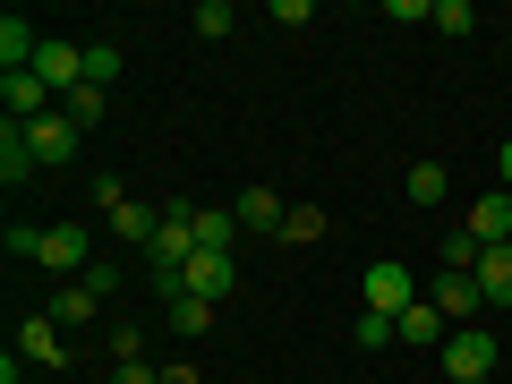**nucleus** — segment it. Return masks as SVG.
Segmentation results:
<instances>
[{
  "label": "nucleus",
  "instance_id": "1",
  "mask_svg": "<svg viewBox=\"0 0 512 384\" xmlns=\"http://www.w3.org/2000/svg\"><path fill=\"white\" fill-rule=\"evenodd\" d=\"M359 308L367 316H402V308H419V274H410L402 256H376L359 274Z\"/></svg>",
  "mask_w": 512,
  "mask_h": 384
},
{
  "label": "nucleus",
  "instance_id": "2",
  "mask_svg": "<svg viewBox=\"0 0 512 384\" xmlns=\"http://www.w3.org/2000/svg\"><path fill=\"white\" fill-rule=\"evenodd\" d=\"M487 367H495V333L487 325H461L453 342L436 350V376L444 384H487Z\"/></svg>",
  "mask_w": 512,
  "mask_h": 384
},
{
  "label": "nucleus",
  "instance_id": "3",
  "mask_svg": "<svg viewBox=\"0 0 512 384\" xmlns=\"http://www.w3.org/2000/svg\"><path fill=\"white\" fill-rule=\"evenodd\" d=\"M154 299H163V325L180 333V342H197V333L214 325V299H197V291H188L180 274H171V282H154Z\"/></svg>",
  "mask_w": 512,
  "mask_h": 384
},
{
  "label": "nucleus",
  "instance_id": "4",
  "mask_svg": "<svg viewBox=\"0 0 512 384\" xmlns=\"http://www.w3.org/2000/svg\"><path fill=\"white\" fill-rule=\"evenodd\" d=\"M26 146H35V163H77L86 128H77L69 111H43V120H26Z\"/></svg>",
  "mask_w": 512,
  "mask_h": 384
},
{
  "label": "nucleus",
  "instance_id": "5",
  "mask_svg": "<svg viewBox=\"0 0 512 384\" xmlns=\"http://www.w3.org/2000/svg\"><path fill=\"white\" fill-rule=\"evenodd\" d=\"M180 282H188V291H197V299H231L239 265H231V248H197V256H188V265H180Z\"/></svg>",
  "mask_w": 512,
  "mask_h": 384
},
{
  "label": "nucleus",
  "instance_id": "6",
  "mask_svg": "<svg viewBox=\"0 0 512 384\" xmlns=\"http://www.w3.org/2000/svg\"><path fill=\"white\" fill-rule=\"evenodd\" d=\"M427 299H436V308H444V325H478V308H487V299H478V274H436V282H427Z\"/></svg>",
  "mask_w": 512,
  "mask_h": 384
},
{
  "label": "nucleus",
  "instance_id": "7",
  "mask_svg": "<svg viewBox=\"0 0 512 384\" xmlns=\"http://www.w3.org/2000/svg\"><path fill=\"white\" fill-rule=\"evenodd\" d=\"M461 231H470L478 248H504V239H512V188H487V197L470 205V222H461Z\"/></svg>",
  "mask_w": 512,
  "mask_h": 384
},
{
  "label": "nucleus",
  "instance_id": "8",
  "mask_svg": "<svg viewBox=\"0 0 512 384\" xmlns=\"http://www.w3.org/2000/svg\"><path fill=\"white\" fill-rule=\"evenodd\" d=\"M393 333H402L410 350H444V342H453V325H444V308H436L427 291H419V308H402V316H393Z\"/></svg>",
  "mask_w": 512,
  "mask_h": 384
},
{
  "label": "nucleus",
  "instance_id": "9",
  "mask_svg": "<svg viewBox=\"0 0 512 384\" xmlns=\"http://www.w3.org/2000/svg\"><path fill=\"white\" fill-rule=\"evenodd\" d=\"M35 265H52V274H86V265H94V256H86V231H77V222H52V231H43V256H35Z\"/></svg>",
  "mask_w": 512,
  "mask_h": 384
},
{
  "label": "nucleus",
  "instance_id": "10",
  "mask_svg": "<svg viewBox=\"0 0 512 384\" xmlns=\"http://www.w3.org/2000/svg\"><path fill=\"white\" fill-rule=\"evenodd\" d=\"M0 103H9V120H43V111H60V94L35 69H18V77H0Z\"/></svg>",
  "mask_w": 512,
  "mask_h": 384
},
{
  "label": "nucleus",
  "instance_id": "11",
  "mask_svg": "<svg viewBox=\"0 0 512 384\" xmlns=\"http://www.w3.org/2000/svg\"><path fill=\"white\" fill-rule=\"evenodd\" d=\"M60 350H69V333L52 325V316H18V359H35V367H60Z\"/></svg>",
  "mask_w": 512,
  "mask_h": 384
},
{
  "label": "nucleus",
  "instance_id": "12",
  "mask_svg": "<svg viewBox=\"0 0 512 384\" xmlns=\"http://www.w3.org/2000/svg\"><path fill=\"white\" fill-rule=\"evenodd\" d=\"M35 146H26V120H9V128H0V188H26V180H35Z\"/></svg>",
  "mask_w": 512,
  "mask_h": 384
},
{
  "label": "nucleus",
  "instance_id": "13",
  "mask_svg": "<svg viewBox=\"0 0 512 384\" xmlns=\"http://www.w3.org/2000/svg\"><path fill=\"white\" fill-rule=\"evenodd\" d=\"M231 214H239V231H274V239H282V214H291V205H282L274 188H239Z\"/></svg>",
  "mask_w": 512,
  "mask_h": 384
},
{
  "label": "nucleus",
  "instance_id": "14",
  "mask_svg": "<svg viewBox=\"0 0 512 384\" xmlns=\"http://www.w3.org/2000/svg\"><path fill=\"white\" fill-rule=\"evenodd\" d=\"M478 299H487V308H512V239L478 256Z\"/></svg>",
  "mask_w": 512,
  "mask_h": 384
},
{
  "label": "nucleus",
  "instance_id": "15",
  "mask_svg": "<svg viewBox=\"0 0 512 384\" xmlns=\"http://www.w3.org/2000/svg\"><path fill=\"white\" fill-rule=\"evenodd\" d=\"M94 308H103V299H94L86 282H60V291H52V308H43V316H52L60 333H77V325H94Z\"/></svg>",
  "mask_w": 512,
  "mask_h": 384
},
{
  "label": "nucleus",
  "instance_id": "16",
  "mask_svg": "<svg viewBox=\"0 0 512 384\" xmlns=\"http://www.w3.org/2000/svg\"><path fill=\"white\" fill-rule=\"evenodd\" d=\"M154 231H163V214H154V205H137V197L111 214V239H128V248H154Z\"/></svg>",
  "mask_w": 512,
  "mask_h": 384
},
{
  "label": "nucleus",
  "instance_id": "17",
  "mask_svg": "<svg viewBox=\"0 0 512 384\" xmlns=\"http://www.w3.org/2000/svg\"><path fill=\"white\" fill-rule=\"evenodd\" d=\"M444 188H453V180H444V163H410L402 197H410V205H427V214H436V205H444Z\"/></svg>",
  "mask_w": 512,
  "mask_h": 384
},
{
  "label": "nucleus",
  "instance_id": "18",
  "mask_svg": "<svg viewBox=\"0 0 512 384\" xmlns=\"http://www.w3.org/2000/svg\"><path fill=\"white\" fill-rule=\"evenodd\" d=\"M325 239V205H291L282 214V248H316Z\"/></svg>",
  "mask_w": 512,
  "mask_h": 384
},
{
  "label": "nucleus",
  "instance_id": "19",
  "mask_svg": "<svg viewBox=\"0 0 512 384\" xmlns=\"http://www.w3.org/2000/svg\"><path fill=\"white\" fill-rule=\"evenodd\" d=\"M239 239V214L231 205H197V248H231Z\"/></svg>",
  "mask_w": 512,
  "mask_h": 384
},
{
  "label": "nucleus",
  "instance_id": "20",
  "mask_svg": "<svg viewBox=\"0 0 512 384\" xmlns=\"http://www.w3.org/2000/svg\"><path fill=\"white\" fill-rule=\"evenodd\" d=\"M60 111H69L77 128H103V111H111V94H103V86H77V94H69V103H60Z\"/></svg>",
  "mask_w": 512,
  "mask_h": 384
},
{
  "label": "nucleus",
  "instance_id": "21",
  "mask_svg": "<svg viewBox=\"0 0 512 384\" xmlns=\"http://www.w3.org/2000/svg\"><path fill=\"white\" fill-rule=\"evenodd\" d=\"M427 26H436V35H470L478 9H470V0H436V9H427Z\"/></svg>",
  "mask_w": 512,
  "mask_h": 384
},
{
  "label": "nucleus",
  "instance_id": "22",
  "mask_svg": "<svg viewBox=\"0 0 512 384\" xmlns=\"http://www.w3.org/2000/svg\"><path fill=\"white\" fill-rule=\"evenodd\" d=\"M188 26H197V35H214V43H222V35H231L239 18H231V0H197V9H188Z\"/></svg>",
  "mask_w": 512,
  "mask_h": 384
},
{
  "label": "nucleus",
  "instance_id": "23",
  "mask_svg": "<svg viewBox=\"0 0 512 384\" xmlns=\"http://www.w3.org/2000/svg\"><path fill=\"white\" fill-rule=\"evenodd\" d=\"M120 77V43H86V86H111Z\"/></svg>",
  "mask_w": 512,
  "mask_h": 384
},
{
  "label": "nucleus",
  "instance_id": "24",
  "mask_svg": "<svg viewBox=\"0 0 512 384\" xmlns=\"http://www.w3.org/2000/svg\"><path fill=\"white\" fill-rule=\"evenodd\" d=\"M393 342H402L393 316H367V308H359V350H393Z\"/></svg>",
  "mask_w": 512,
  "mask_h": 384
},
{
  "label": "nucleus",
  "instance_id": "25",
  "mask_svg": "<svg viewBox=\"0 0 512 384\" xmlns=\"http://www.w3.org/2000/svg\"><path fill=\"white\" fill-rule=\"evenodd\" d=\"M94 205H103V214H120V205H128V180H120V171H94Z\"/></svg>",
  "mask_w": 512,
  "mask_h": 384
},
{
  "label": "nucleus",
  "instance_id": "26",
  "mask_svg": "<svg viewBox=\"0 0 512 384\" xmlns=\"http://www.w3.org/2000/svg\"><path fill=\"white\" fill-rule=\"evenodd\" d=\"M77 282H86V291H94V299H111V291H120V274H111L103 256H94V265H86V274H77Z\"/></svg>",
  "mask_w": 512,
  "mask_h": 384
},
{
  "label": "nucleus",
  "instance_id": "27",
  "mask_svg": "<svg viewBox=\"0 0 512 384\" xmlns=\"http://www.w3.org/2000/svg\"><path fill=\"white\" fill-rule=\"evenodd\" d=\"M111 384H163V367H137V359H120V367H111Z\"/></svg>",
  "mask_w": 512,
  "mask_h": 384
},
{
  "label": "nucleus",
  "instance_id": "28",
  "mask_svg": "<svg viewBox=\"0 0 512 384\" xmlns=\"http://www.w3.org/2000/svg\"><path fill=\"white\" fill-rule=\"evenodd\" d=\"M495 180L512 188V137H504V146H495Z\"/></svg>",
  "mask_w": 512,
  "mask_h": 384
},
{
  "label": "nucleus",
  "instance_id": "29",
  "mask_svg": "<svg viewBox=\"0 0 512 384\" xmlns=\"http://www.w3.org/2000/svg\"><path fill=\"white\" fill-rule=\"evenodd\" d=\"M419 384H444V376H419Z\"/></svg>",
  "mask_w": 512,
  "mask_h": 384
},
{
  "label": "nucleus",
  "instance_id": "30",
  "mask_svg": "<svg viewBox=\"0 0 512 384\" xmlns=\"http://www.w3.org/2000/svg\"><path fill=\"white\" fill-rule=\"evenodd\" d=\"M376 384H384V376H376Z\"/></svg>",
  "mask_w": 512,
  "mask_h": 384
},
{
  "label": "nucleus",
  "instance_id": "31",
  "mask_svg": "<svg viewBox=\"0 0 512 384\" xmlns=\"http://www.w3.org/2000/svg\"><path fill=\"white\" fill-rule=\"evenodd\" d=\"M487 384H495V376H487Z\"/></svg>",
  "mask_w": 512,
  "mask_h": 384
}]
</instances>
